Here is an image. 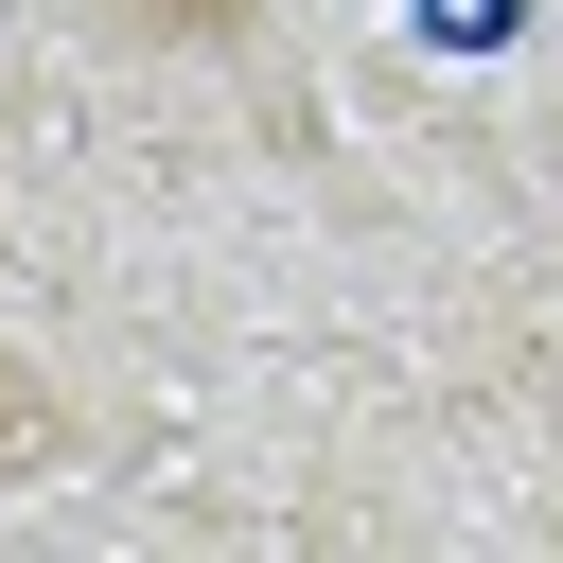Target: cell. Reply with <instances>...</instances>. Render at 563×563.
<instances>
[{
	"label": "cell",
	"instance_id": "1",
	"mask_svg": "<svg viewBox=\"0 0 563 563\" xmlns=\"http://www.w3.org/2000/svg\"><path fill=\"white\" fill-rule=\"evenodd\" d=\"M141 18H158V35H229L246 0H141Z\"/></svg>",
	"mask_w": 563,
	"mask_h": 563
}]
</instances>
